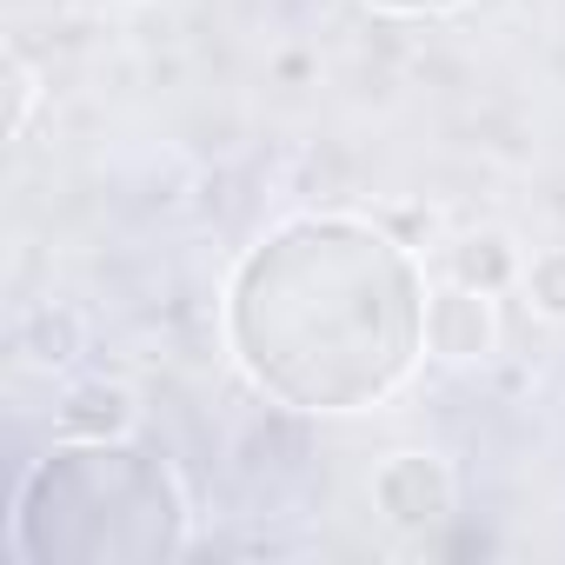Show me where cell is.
Masks as SVG:
<instances>
[{
	"instance_id": "obj_3",
	"label": "cell",
	"mask_w": 565,
	"mask_h": 565,
	"mask_svg": "<svg viewBox=\"0 0 565 565\" xmlns=\"http://www.w3.org/2000/svg\"><path fill=\"white\" fill-rule=\"evenodd\" d=\"M499 340V320H492V294L486 287H466V279H452V287H439L426 300V353L446 360V366H472L486 360Z\"/></svg>"
},
{
	"instance_id": "obj_4",
	"label": "cell",
	"mask_w": 565,
	"mask_h": 565,
	"mask_svg": "<svg viewBox=\"0 0 565 565\" xmlns=\"http://www.w3.org/2000/svg\"><path fill=\"white\" fill-rule=\"evenodd\" d=\"M373 499H380V512H386L393 525L419 532V525H439V519L452 512V472H446V459H433V452H393V459L373 472Z\"/></svg>"
},
{
	"instance_id": "obj_2",
	"label": "cell",
	"mask_w": 565,
	"mask_h": 565,
	"mask_svg": "<svg viewBox=\"0 0 565 565\" xmlns=\"http://www.w3.org/2000/svg\"><path fill=\"white\" fill-rule=\"evenodd\" d=\"M14 552L34 565H153L186 552V492L134 439L54 446L14 505Z\"/></svg>"
},
{
	"instance_id": "obj_1",
	"label": "cell",
	"mask_w": 565,
	"mask_h": 565,
	"mask_svg": "<svg viewBox=\"0 0 565 565\" xmlns=\"http://www.w3.org/2000/svg\"><path fill=\"white\" fill-rule=\"evenodd\" d=\"M419 259L347 213L266 233L226 287V340L246 380L294 413H366L426 353Z\"/></svg>"
},
{
	"instance_id": "obj_9",
	"label": "cell",
	"mask_w": 565,
	"mask_h": 565,
	"mask_svg": "<svg viewBox=\"0 0 565 565\" xmlns=\"http://www.w3.org/2000/svg\"><path fill=\"white\" fill-rule=\"evenodd\" d=\"M28 107H34V81H28V67H14V134L28 127Z\"/></svg>"
},
{
	"instance_id": "obj_5",
	"label": "cell",
	"mask_w": 565,
	"mask_h": 565,
	"mask_svg": "<svg viewBox=\"0 0 565 565\" xmlns=\"http://www.w3.org/2000/svg\"><path fill=\"white\" fill-rule=\"evenodd\" d=\"M452 273L466 279V287H486V294H499L505 279H512V246H505L499 233H472V239H459V253H452Z\"/></svg>"
},
{
	"instance_id": "obj_6",
	"label": "cell",
	"mask_w": 565,
	"mask_h": 565,
	"mask_svg": "<svg viewBox=\"0 0 565 565\" xmlns=\"http://www.w3.org/2000/svg\"><path fill=\"white\" fill-rule=\"evenodd\" d=\"M61 419H67L74 439H114V433L127 426V399H120L114 386H87V393H74V406H67Z\"/></svg>"
},
{
	"instance_id": "obj_8",
	"label": "cell",
	"mask_w": 565,
	"mask_h": 565,
	"mask_svg": "<svg viewBox=\"0 0 565 565\" xmlns=\"http://www.w3.org/2000/svg\"><path fill=\"white\" fill-rule=\"evenodd\" d=\"M373 8H386V14H452L466 0H373Z\"/></svg>"
},
{
	"instance_id": "obj_7",
	"label": "cell",
	"mask_w": 565,
	"mask_h": 565,
	"mask_svg": "<svg viewBox=\"0 0 565 565\" xmlns=\"http://www.w3.org/2000/svg\"><path fill=\"white\" fill-rule=\"evenodd\" d=\"M525 294H532V307H539L545 320H565V246L532 253V266H525Z\"/></svg>"
}]
</instances>
